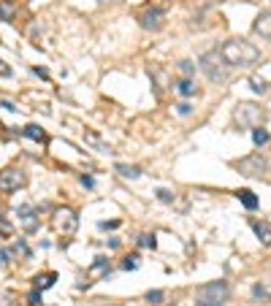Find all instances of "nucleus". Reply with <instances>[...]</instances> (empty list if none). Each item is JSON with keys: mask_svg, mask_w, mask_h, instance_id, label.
Masks as SVG:
<instances>
[{"mask_svg": "<svg viewBox=\"0 0 271 306\" xmlns=\"http://www.w3.org/2000/svg\"><path fill=\"white\" fill-rule=\"evenodd\" d=\"M222 57H225L228 65H236V68H244V65H252V62L261 60V49L255 44L244 41V38H230L220 46Z\"/></svg>", "mask_w": 271, "mask_h": 306, "instance_id": "f257e3e1", "label": "nucleus"}, {"mask_svg": "<svg viewBox=\"0 0 271 306\" xmlns=\"http://www.w3.org/2000/svg\"><path fill=\"white\" fill-rule=\"evenodd\" d=\"M198 65H201V71L206 73V79H212V82H222L225 79V57H222V51H206V54H201V60H198Z\"/></svg>", "mask_w": 271, "mask_h": 306, "instance_id": "f03ea898", "label": "nucleus"}, {"mask_svg": "<svg viewBox=\"0 0 271 306\" xmlns=\"http://www.w3.org/2000/svg\"><path fill=\"white\" fill-rule=\"evenodd\" d=\"M266 119V111L255 103H239L236 106V122L244 125V128H261V122Z\"/></svg>", "mask_w": 271, "mask_h": 306, "instance_id": "7ed1b4c3", "label": "nucleus"}, {"mask_svg": "<svg viewBox=\"0 0 271 306\" xmlns=\"http://www.w3.org/2000/svg\"><path fill=\"white\" fill-rule=\"evenodd\" d=\"M230 296L228 285L222 279L217 282H206V285H201L198 290H195V301H217V304H225Z\"/></svg>", "mask_w": 271, "mask_h": 306, "instance_id": "20e7f679", "label": "nucleus"}, {"mask_svg": "<svg viewBox=\"0 0 271 306\" xmlns=\"http://www.w3.org/2000/svg\"><path fill=\"white\" fill-rule=\"evenodd\" d=\"M233 165H236V171L244 174V176H263V174H266V157H263L261 152L247 154V157L236 160Z\"/></svg>", "mask_w": 271, "mask_h": 306, "instance_id": "39448f33", "label": "nucleus"}, {"mask_svg": "<svg viewBox=\"0 0 271 306\" xmlns=\"http://www.w3.org/2000/svg\"><path fill=\"white\" fill-rule=\"evenodd\" d=\"M52 225H54L57 233L73 236V233H76V228H79V219H76V214H73L71 209H57L54 217H52Z\"/></svg>", "mask_w": 271, "mask_h": 306, "instance_id": "423d86ee", "label": "nucleus"}, {"mask_svg": "<svg viewBox=\"0 0 271 306\" xmlns=\"http://www.w3.org/2000/svg\"><path fill=\"white\" fill-rule=\"evenodd\" d=\"M25 174H22L19 168H3L0 171V190L3 193H14V190L25 187Z\"/></svg>", "mask_w": 271, "mask_h": 306, "instance_id": "0eeeda50", "label": "nucleus"}, {"mask_svg": "<svg viewBox=\"0 0 271 306\" xmlns=\"http://www.w3.org/2000/svg\"><path fill=\"white\" fill-rule=\"evenodd\" d=\"M141 27L144 30H160V27H163V11L160 8H147L141 14Z\"/></svg>", "mask_w": 271, "mask_h": 306, "instance_id": "6e6552de", "label": "nucleus"}, {"mask_svg": "<svg viewBox=\"0 0 271 306\" xmlns=\"http://www.w3.org/2000/svg\"><path fill=\"white\" fill-rule=\"evenodd\" d=\"M252 230H255V236L261 239L263 247H271V225L263 222V219H252Z\"/></svg>", "mask_w": 271, "mask_h": 306, "instance_id": "1a4fd4ad", "label": "nucleus"}, {"mask_svg": "<svg viewBox=\"0 0 271 306\" xmlns=\"http://www.w3.org/2000/svg\"><path fill=\"white\" fill-rule=\"evenodd\" d=\"M255 33L261 38H269V41H271V14H269V11L255 19Z\"/></svg>", "mask_w": 271, "mask_h": 306, "instance_id": "9d476101", "label": "nucleus"}, {"mask_svg": "<svg viewBox=\"0 0 271 306\" xmlns=\"http://www.w3.org/2000/svg\"><path fill=\"white\" fill-rule=\"evenodd\" d=\"M252 298L261 304H271V282H258L252 287Z\"/></svg>", "mask_w": 271, "mask_h": 306, "instance_id": "9b49d317", "label": "nucleus"}, {"mask_svg": "<svg viewBox=\"0 0 271 306\" xmlns=\"http://www.w3.org/2000/svg\"><path fill=\"white\" fill-rule=\"evenodd\" d=\"M103 274H108V260H106V257H95V263L90 265L87 276H90V279H95V276H103Z\"/></svg>", "mask_w": 271, "mask_h": 306, "instance_id": "f8f14e48", "label": "nucleus"}, {"mask_svg": "<svg viewBox=\"0 0 271 306\" xmlns=\"http://www.w3.org/2000/svg\"><path fill=\"white\" fill-rule=\"evenodd\" d=\"M114 168H117V174H119V176H125V179H138V176H141V168H138V165L117 163V165H114Z\"/></svg>", "mask_w": 271, "mask_h": 306, "instance_id": "ddd939ff", "label": "nucleus"}, {"mask_svg": "<svg viewBox=\"0 0 271 306\" xmlns=\"http://www.w3.org/2000/svg\"><path fill=\"white\" fill-rule=\"evenodd\" d=\"M236 198H239L250 211H252V209H258V198H255V193H252V190H239V193H236Z\"/></svg>", "mask_w": 271, "mask_h": 306, "instance_id": "4468645a", "label": "nucleus"}, {"mask_svg": "<svg viewBox=\"0 0 271 306\" xmlns=\"http://www.w3.org/2000/svg\"><path fill=\"white\" fill-rule=\"evenodd\" d=\"M22 136H27V138H33V141H44V130L38 128V125H25V128H22Z\"/></svg>", "mask_w": 271, "mask_h": 306, "instance_id": "2eb2a0df", "label": "nucleus"}, {"mask_svg": "<svg viewBox=\"0 0 271 306\" xmlns=\"http://www.w3.org/2000/svg\"><path fill=\"white\" fill-rule=\"evenodd\" d=\"M176 92L184 95V98H190L195 92V87H193V82H190V79H182V82H176Z\"/></svg>", "mask_w": 271, "mask_h": 306, "instance_id": "dca6fc26", "label": "nucleus"}, {"mask_svg": "<svg viewBox=\"0 0 271 306\" xmlns=\"http://www.w3.org/2000/svg\"><path fill=\"white\" fill-rule=\"evenodd\" d=\"M250 84H252V90H255L258 95H263V92L269 90V84H266V79H263V76H250Z\"/></svg>", "mask_w": 271, "mask_h": 306, "instance_id": "f3484780", "label": "nucleus"}, {"mask_svg": "<svg viewBox=\"0 0 271 306\" xmlns=\"http://www.w3.org/2000/svg\"><path fill=\"white\" fill-rule=\"evenodd\" d=\"M252 141H255L258 147H263V144H269V133L263 128H255V130H252Z\"/></svg>", "mask_w": 271, "mask_h": 306, "instance_id": "a211bd4d", "label": "nucleus"}, {"mask_svg": "<svg viewBox=\"0 0 271 306\" xmlns=\"http://www.w3.org/2000/svg\"><path fill=\"white\" fill-rule=\"evenodd\" d=\"M0 19H5V22L14 19V8H11L8 3H0Z\"/></svg>", "mask_w": 271, "mask_h": 306, "instance_id": "6ab92c4d", "label": "nucleus"}, {"mask_svg": "<svg viewBox=\"0 0 271 306\" xmlns=\"http://www.w3.org/2000/svg\"><path fill=\"white\" fill-rule=\"evenodd\" d=\"M54 279H57V274H46V276H38V287H44V290H46V287H52V285H54Z\"/></svg>", "mask_w": 271, "mask_h": 306, "instance_id": "aec40b11", "label": "nucleus"}, {"mask_svg": "<svg viewBox=\"0 0 271 306\" xmlns=\"http://www.w3.org/2000/svg\"><path fill=\"white\" fill-rule=\"evenodd\" d=\"M179 71H182L184 76L190 79V76H193V71H195V65H193V62H190V60H182V62H179Z\"/></svg>", "mask_w": 271, "mask_h": 306, "instance_id": "412c9836", "label": "nucleus"}, {"mask_svg": "<svg viewBox=\"0 0 271 306\" xmlns=\"http://www.w3.org/2000/svg\"><path fill=\"white\" fill-rule=\"evenodd\" d=\"M122 268H125V271H136V268H138V257H136V255H130V257H125V263H122Z\"/></svg>", "mask_w": 271, "mask_h": 306, "instance_id": "4be33fe9", "label": "nucleus"}, {"mask_svg": "<svg viewBox=\"0 0 271 306\" xmlns=\"http://www.w3.org/2000/svg\"><path fill=\"white\" fill-rule=\"evenodd\" d=\"M163 298H165V296H163L160 290H149V293H147V301H149V304H160Z\"/></svg>", "mask_w": 271, "mask_h": 306, "instance_id": "5701e85b", "label": "nucleus"}, {"mask_svg": "<svg viewBox=\"0 0 271 306\" xmlns=\"http://www.w3.org/2000/svg\"><path fill=\"white\" fill-rule=\"evenodd\" d=\"M155 195H158V198L163 201V204H171V201H174V193H171V190H158Z\"/></svg>", "mask_w": 271, "mask_h": 306, "instance_id": "b1692460", "label": "nucleus"}, {"mask_svg": "<svg viewBox=\"0 0 271 306\" xmlns=\"http://www.w3.org/2000/svg\"><path fill=\"white\" fill-rule=\"evenodd\" d=\"M138 244H141V247H149V250H152V247H155V236H149V233L138 236Z\"/></svg>", "mask_w": 271, "mask_h": 306, "instance_id": "393cba45", "label": "nucleus"}, {"mask_svg": "<svg viewBox=\"0 0 271 306\" xmlns=\"http://www.w3.org/2000/svg\"><path fill=\"white\" fill-rule=\"evenodd\" d=\"M27 301H30V306H38V301H41V293H38V290H33Z\"/></svg>", "mask_w": 271, "mask_h": 306, "instance_id": "a878e982", "label": "nucleus"}, {"mask_svg": "<svg viewBox=\"0 0 271 306\" xmlns=\"http://www.w3.org/2000/svg\"><path fill=\"white\" fill-rule=\"evenodd\" d=\"M0 76H11V68H8V65H5V62H3V60H0Z\"/></svg>", "mask_w": 271, "mask_h": 306, "instance_id": "bb28decb", "label": "nucleus"}, {"mask_svg": "<svg viewBox=\"0 0 271 306\" xmlns=\"http://www.w3.org/2000/svg\"><path fill=\"white\" fill-rule=\"evenodd\" d=\"M0 108H5V111H16V106H14V103H8V101H0Z\"/></svg>", "mask_w": 271, "mask_h": 306, "instance_id": "cd10ccee", "label": "nucleus"}, {"mask_svg": "<svg viewBox=\"0 0 271 306\" xmlns=\"http://www.w3.org/2000/svg\"><path fill=\"white\" fill-rule=\"evenodd\" d=\"M176 111H179V114H190V103H179V106H176Z\"/></svg>", "mask_w": 271, "mask_h": 306, "instance_id": "c85d7f7f", "label": "nucleus"}, {"mask_svg": "<svg viewBox=\"0 0 271 306\" xmlns=\"http://www.w3.org/2000/svg\"><path fill=\"white\" fill-rule=\"evenodd\" d=\"M195 306H225V304H217V301H195Z\"/></svg>", "mask_w": 271, "mask_h": 306, "instance_id": "c756f323", "label": "nucleus"}, {"mask_svg": "<svg viewBox=\"0 0 271 306\" xmlns=\"http://www.w3.org/2000/svg\"><path fill=\"white\" fill-rule=\"evenodd\" d=\"M82 184L84 187H92V176H82Z\"/></svg>", "mask_w": 271, "mask_h": 306, "instance_id": "7c9ffc66", "label": "nucleus"}, {"mask_svg": "<svg viewBox=\"0 0 271 306\" xmlns=\"http://www.w3.org/2000/svg\"><path fill=\"white\" fill-rule=\"evenodd\" d=\"M0 263H8V252H0Z\"/></svg>", "mask_w": 271, "mask_h": 306, "instance_id": "2f4dec72", "label": "nucleus"}, {"mask_svg": "<svg viewBox=\"0 0 271 306\" xmlns=\"http://www.w3.org/2000/svg\"><path fill=\"white\" fill-rule=\"evenodd\" d=\"M103 306H119V304H103Z\"/></svg>", "mask_w": 271, "mask_h": 306, "instance_id": "473e14b6", "label": "nucleus"}, {"mask_svg": "<svg viewBox=\"0 0 271 306\" xmlns=\"http://www.w3.org/2000/svg\"><path fill=\"white\" fill-rule=\"evenodd\" d=\"M101 3H108V0H101Z\"/></svg>", "mask_w": 271, "mask_h": 306, "instance_id": "72a5a7b5", "label": "nucleus"}]
</instances>
